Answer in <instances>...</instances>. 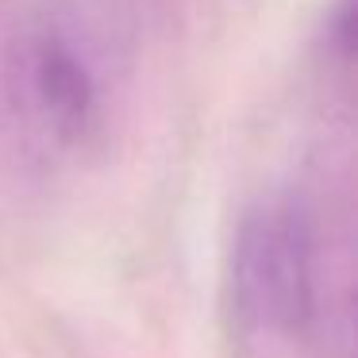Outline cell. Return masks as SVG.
<instances>
[{
    "mask_svg": "<svg viewBox=\"0 0 358 358\" xmlns=\"http://www.w3.org/2000/svg\"><path fill=\"white\" fill-rule=\"evenodd\" d=\"M235 293L250 320L301 331L312 320V224L301 201L273 196L247 212L235 239Z\"/></svg>",
    "mask_w": 358,
    "mask_h": 358,
    "instance_id": "obj_1",
    "label": "cell"
},
{
    "mask_svg": "<svg viewBox=\"0 0 358 358\" xmlns=\"http://www.w3.org/2000/svg\"><path fill=\"white\" fill-rule=\"evenodd\" d=\"M24 96L35 116L62 139H78L96 116V85L73 47L58 35H35L20 58Z\"/></svg>",
    "mask_w": 358,
    "mask_h": 358,
    "instance_id": "obj_2",
    "label": "cell"
}]
</instances>
